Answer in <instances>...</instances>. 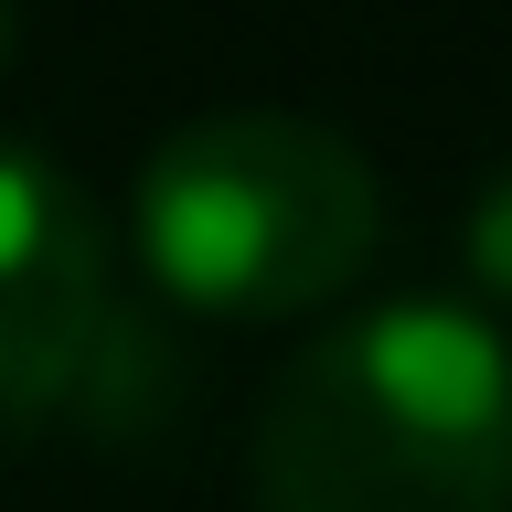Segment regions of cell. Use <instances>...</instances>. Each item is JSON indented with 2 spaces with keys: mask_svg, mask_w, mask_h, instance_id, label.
Masks as SVG:
<instances>
[{
  "mask_svg": "<svg viewBox=\"0 0 512 512\" xmlns=\"http://www.w3.org/2000/svg\"><path fill=\"white\" fill-rule=\"evenodd\" d=\"M256 512H512V342L438 299L299 342L256 406Z\"/></svg>",
  "mask_w": 512,
  "mask_h": 512,
  "instance_id": "1",
  "label": "cell"
},
{
  "mask_svg": "<svg viewBox=\"0 0 512 512\" xmlns=\"http://www.w3.org/2000/svg\"><path fill=\"white\" fill-rule=\"evenodd\" d=\"M384 192L342 128L288 107H224L171 128L139 171V235L150 267L192 310L288 320L363 278Z\"/></svg>",
  "mask_w": 512,
  "mask_h": 512,
  "instance_id": "2",
  "label": "cell"
},
{
  "mask_svg": "<svg viewBox=\"0 0 512 512\" xmlns=\"http://www.w3.org/2000/svg\"><path fill=\"white\" fill-rule=\"evenodd\" d=\"M107 320H118V288H107V235L86 192L54 160L0 150V448L86 406Z\"/></svg>",
  "mask_w": 512,
  "mask_h": 512,
  "instance_id": "3",
  "label": "cell"
},
{
  "mask_svg": "<svg viewBox=\"0 0 512 512\" xmlns=\"http://www.w3.org/2000/svg\"><path fill=\"white\" fill-rule=\"evenodd\" d=\"M470 267H480V288L512 310V160L480 182V203H470Z\"/></svg>",
  "mask_w": 512,
  "mask_h": 512,
  "instance_id": "4",
  "label": "cell"
},
{
  "mask_svg": "<svg viewBox=\"0 0 512 512\" xmlns=\"http://www.w3.org/2000/svg\"><path fill=\"white\" fill-rule=\"evenodd\" d=\"M11 43H22V0H0V64H11Z\"/></svg>",
  "mask_w": 512,
  "mask_h": 512,
  "instance_id": "5",
  "label": "cell"
}]
</instances>
